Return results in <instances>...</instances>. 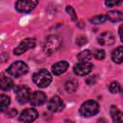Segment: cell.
Masks as SVG:
<instances>
[{
	"label": "cell",
	"instance_id": "1",
	"mask_svg": "<svg viewBox=\"0 0 123 123\" xmlns=\"http://www.w3.org/2000/svg\"><path fill=\"white\" fill-rule=\"evenodd\" d=\"M33 81L38 87L44 88L50 85L52 82V77L46 69H40L33 75Z\"/></svg>",
	"mask_w": 123,
	"mask_h": 123
},
{
	"label": "cell",
	"instance_id": "2",
	"mask_svg": "<svg viewBox=\"0 0 123 123\" xmlns=\"http://www.w3.org/2000/svg\"><path fill=\"white\" fill-rule=\"evenodd\" d=\"M99 110L100 107L97 102L93 100H87L85 103H83L80 107V114L85 117H89L97 114Z\"/></svg>",
	"mask_w": 123,
	"mask_h": 123
},
{
	"label": "cell",
	"instance_id": "3",
	"mask_svg": "<svg viewBox=\"0 0 123 123\" xmlns=\"http://www.w3.org/2000/svg\"><path fill=\"white\" fill-rule=\"evenodd\" d=\"M27 72H28V65L21 61H17L15 62H13L7 69V73L15 78H18V77L26 74Z\"/></svg>",
	"mask_w": 123,
	"mask_h": 123
},
{
	"label": "cell",
	"instance_id": "4",
	"mask_svg": "<svg viewBox=\"0 0 123 123\" xmlns=\"http://www.w3.org/2000/svg\"><path fill=\"white\" fill-rule=\"evenodd\" d=\"M61 43H62V41H61L60 37L52 35V36H49L46 37L44 44H43V49L47 54H52L53 52H55L59 49Z\"/></svg>",
	"mask_w": 123,
	"mask_h": 123
},
{
	"label": "cell",
	"instance_id": "5",
	"mask_svg": "<svg viewBox=\"0 0 123 123\" xmlns=\"http://www.w3.org/2000/svg\"><path fill=\"white\" fill-rule=\"evenodd\" d=\"M31 89L26 86H19L15 87V97L19 104H26L31 98Z\"/></svg>",
	"mask_w": 123,
	"mask_h": 123
},
{
	"label": "cell",
	"instance_id": "6",
	"mask_svg": "<svg viewBox=\"0 0 123 123\" xmlns=\"http://www.w3.org/2000/svg\"><path fill=\"white\" fill-rule=\"evenodd\" d=\"M38 0H18L15 3V9L20 12H30L37 5Z\"/></svg>",
	"mask_w": 123,
	"mask_h": 123
},
{
	"label": "cell",
	"instance_id": "7",
	"mask_svg": "<svg viewBox=\"0 0 123 123\" xmlns=\"http://www.w3.org/2000/svg\"><path fill=\"white\" fill-rule=\"evenodd\" d=\"M36 46V39L35 38H25L23 39L14 49H13V54L14 55H21L25 53L27 50L32 49Z\"/></svg>",
	"mask_w": 123,
	"mask_h": 123
},
{
	"label": "cell",
	"instance_id": "8",
	"mask_svg": "<svg viewBox=\"0 0 123 123\" xmlns=\"http://www.w3.org/2000/svg\"><path fill=\"white\" fill-rule=\"evenodd\" d=\"M92 63L90 62H81L79 63H77L73 70H74V73L76 75H79V76H86L87 74H89L92 70Z\"/></svg>",
	"mask_w": 123,
	"mask_h": 123
},
{
	"label": "cell",
	"instance_id": "9",
	"mask_svg": "<svg viewBox=\"0 0 123 123\" xmlns=\"http://www.w3.org/2000/svg\"><path fill=\"white\" fill-rule=\"evenodd\" d=\"M38 116V112L37 111V110L35 109H26L24 110L20 115H19V121L21 122H26V123H29V122H33L34 120H36Z\"/></svg>",
	"mask_w": 123,
	"mask_h": 123
},
{
	"label": "cell",
	"instance_id": "10",
	"mask_svg": "<svg viewBox=\"0 0 123 123\" xmlns=\"http://www.w3.org/2000/svg\"><path fill=\"white\" fill-rule=\"evenodd\" d=\"M64 105H63V102L62 100L59 97V96H54L52 97L49 101H48V104H47V108L50 111L52 112H58V111H62Z\"/></svg>",
	"mask_w": 123,
	"mask_h": 123
},
{
	"label": "cell",
	"instance_id": "11",
	"mask_svg": "<svg viewBox=\"0 0 123 123\" xmlns=\"http://www.w3.org/2000/svg\"><path fill=\"white\" fill-rule=\"evenodd\" d=\"M47 100V97L42 91H34L30 98V103L32 106H41Z\"/></svg>",
	"mask_w": 123,
	"mask_h": 123
},
{
	"label": "cell",
	"instance_id": "12",
	"mask_svg": "<svg viewBox=\"0 0 123 123\" xmlns=\"http://www.w3.org/2000/svg\"><path fill=\"white\" fill-rule=\"evenodd\" d=\"M97 41L99 44L103 45V46H109V45H112L115 41V38H114V36L111 33V32H104L102 33L98 38H97Z\"/></svg>",
	"mask_w": 123,
	"mask_h": 123
},
{
	"label": "cell",
	"instance_id": "13",
	"mask_svg": "<svg viewBox=\"0 0 123 123\" xmlns=\"http://www.w3.org/2000/svg\"><path fill=\"white\" fill-rule=\"evenodd\" d=\"M68 67H69V63L66 61H61L52 65V72L55 75H61L64 73Z\"/></svg>",
	"mask_w": 123,
	"mask_h": 123
},
{
	"label": "cell",
	"instance_id": "14",
	"mask_svg": "<svg viewBox=\"0 0 123 123\" xmlns=\"http://www.w3.org/2000/svg\"><path fill=\"white\" fill-rule=\"evenodd\" d=\"M111 59L115 63L123 62V46H118L111 52Z\"/></svg>",
	"mask_w": 123,
	"mask_h": 123
},
{
	"label": "cell",
	"instance_id": "15",
	"mask_svg": "<svg viewBox=\"0 0 123 123\" xmlns=\"http://www.w3.org/2000/svg\"><path fill=\"white\" fill-rule=\"evenodd\" d=\"M110 113L113 122H123V112L120 111L117 109V107L111 106L110 110Z\"/></svg>",
	"mask_w": 123,
	"mask_h": 123
},
{
	"label": "cell",
	"instance_id": "16",
	"mask_svg": "<svg viewBox=\"0 0 123 123\" xmlns=\"http://www.w3.org/2000/svg\"><path fill=\"white\" fill-rule=\"evenodd\" d=\"M107 19H109L111 22L123 21V12L119 11H110L107 13Z\"/></svg>",
	"mask_w": 123,
	"mask_h": 123
},
{
	"label": "cell",
	"instance_id": "17",
	"mask_svg": "<svg viewBox=\"0 0 123 123\" xmlns=\"http://www.w3.org/2000/svg\"><path fill=\"white\" fill-rule=\"evenodd\" d=\"M13 86V82L9 77H6L4 75H1V81H0V87L2 90H10Z\"/></svg>",
	"mask_w": 123,
	"mask_h": 123
},
{
	"label": "cell",
	"instance_id": "18",
	"mask_svg": "<svg viewBox=\"0 0 123 123\" xmlns=\"http://www.w3.org/2000/svg\"><path fill=\"white\" fill-rule=\"evenodd\" d=\"M11 103V98L5 94L0 95V111H4Z\"/></svg>",
	"mask_w": 123,
	"mask_h": 123
},
{
	"label": "cell",
	"instance_id": "19",
	"mask_svg": "<svg viewBox=\"0 0 123 123\" xmlns=\"http://www.w3.org/2000/svg\"><path fill=\"white\" fill-rule=\"evenodd\" d=\"M92 58V53L89 50H84L78 55V60L80 62H88Z\"/></svg>",
	"mask_w": 123,
	"mask_h": 123
},
{
	"label": "cell",
	"instance_id": "20",
	"mask_svg": "<svg viewBox=\"0 0 123 123\" xmlns=\"http://www.w3.org/2000/svg\"><path fill=\"white\" fill-rule=\"evenodd\" d=\"M78 87V83L75 80H69L65 83V89L67 92H74Z\"/></svg>",
	"mask_w": 123,
	"mask_h": 123
},
{
	"label": "cell",
	"instance_id": "21",
	"mask_svg": "<svg viewBox=\"0 0 123 123\" xmlns=\"http://www.w3.org/2000/svg\"><path fill=\"white\" fill-rule=\"evenodd\" d=\"M107 19V15L105 14H98V15H95L91 18H89V21L93 24H102L106 21Z\"/></svg>",
	"mask_w": 123,
	"mask_h": 123
},
{
	"label": "cell",
	"instance_id": "22",
	"mask_svg": "<svg viewBox=\"0 0 123 123\" xmlns=\"http://www.w3.org/2000/svg\"><path fill=\"white\" fill-rule=\"evenodd\" d=\"M109 89L111 93H117L120 90V85L118 82H111L109 86Z\"/></svg>",
	"mask_w": 123,
	"mask_h": 123
},
{
	"label": "cell",
	"instance_id": "23",
	"mask_svg": "<svg viewBox=\"0 0 123 123\" xmlns=\"http://www.w3.org/2000/svg\"><path fill=\"white\" fill-rule=\"evenodd\" d=\"M66 12H67V13L70 15V17H71V19L73 20V21H77V14H76V12H75V10L71 7V6H66Z\"/></svg>",
	"mask_w": 123,
	"mask_h": 123
},
{
	"label": "cell",
	"instance_id": "24",
	"mask_svg": "<svg viewBox=\"0 0 123 123\" xmlns=\"http://www.w3.org/2000/svg\"><path fill=\"white\" fill-rule=\"evenodd\" d=\"M94 57L97 59V60H104V58H105V56H106V54H105V51L103 50V49H97V50H95V52H94Z\"/></svg>",
	"mask_w": 123,
	"mask_h": 123
},
{
	"label": "cell",
	"instance_id": "25",
	"mask_svg": "<svg viewBox=\"0 0 123 123\" xmlns=\"http://www.w3.org/2000/svg\"><path fill=\"white\" fill-rule=\"evenodd\" d=\"M122 2H123V0H106L105 5L107 7H114V6L119 5Z\"/></svg>",
	"mask_w": 123,
	"mask_h": 123
},
{
	"label": "cell",
	"instance_id": "26",
	"mask_svg": "<svg viewBox=\"0 0 123 123\" xmlns=\"http://www.w3.org/2000/svg\"><path fill=\"white\" fill-rule=\"evenodd\" d=\"M86 42H87L86 37H83V36H80V37L76 39V43H77V45H79V46H83V45L86 44Z\"/></svg>",
	"mask_w": 123,
	"mask_h": 123
},
{
	"label": "cell",
	"instance_id": "27",
	"mask_svg": "<svg viewBox=\"0 0 123 123\" xmlns=\"http://www.w3.org/2000/svg\"><path fill=\"white\" fill-rule=\"evenodd\" d=\"M96 81H97V75H93V76L88 77L86 79V84L89 85V86H91V85H94L96 83Z\"/></svg>",
	"mask_w": 123,
	"mask_h": 123
},
{
	"label": "cell",
	"instance_id": "28",
	"mask_svg": "<svg viewBox=\"0 0 123 123\" xmlns=\"http://www.w3.org/2000/svg\"><path fill=\"white\" fill-rule=\"evenodd\" d=\"M16 113H17L16 110H14V109H12L11 111H9L7 112V115H8V116H10V117H12V116L16 115Z\"/></svg>",
	"mask_w": 123,
	"mask_h": 123
},
{
	"label": "cell",
	"instance_id": "29",
	"mask_svg": "<svg viewBox=\"0 0 123 123\" xmlns=\"http://www.w3.org/2000/svg\"><path fill=\"white\" fill-rule=\"evenodd\" d=\"M118 33H119V36H120V39H121V41L123 42V24L120 25L119 30H118Z\"/></svg>",
	"mask_w": 123,
	"mask_h": 123
}]
</instances>
